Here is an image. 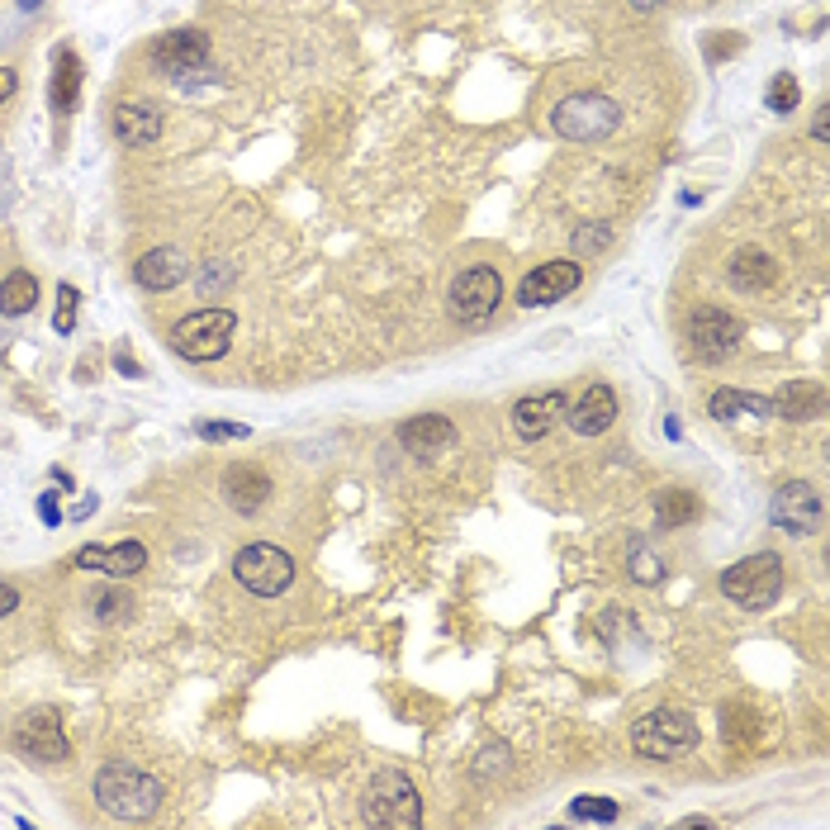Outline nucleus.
Returning <instances> with one entry per match:
<instances>
[{
  "label": "nucleus",
  "mask_w": 830,
  "mask_h": 830,
  "mask_svg": "<svg viewBox=\"0 0 830 830\" xmlns=\"http://www.w3.org/2000/svg\"><path fill=\"white\" fill-rule=\"evenodd\" d=\"M96 802L119 821H148L162 807V783L133 764H104L96 773Z\"/></svg>",
  "instance_id": "1"
},
{
  "label": "nucleus",
  "mask_w": 830,
  "mask_h": 830,
  "mask_svg": "<svg viewBox=\"0 0 830 830\" xmlns=\"http://www.w3.org/2000/svg\"><path fill=\"white\" fill-rule=\"evenodd\" d=\"M631 750L641 754V759H660V764H674V759H683V754L698 750V721L688 717V712H674V708L646 712V717L631 727Z\"/></svg>",
  "instance_id": "2"
},
{
  "label": "nucleus",
  "mask_w": 830,
  "mask_h": 830,
  "mask_svg": "<svg viewBox=\"0 0 830 830\" xmlns=\"http://www.w3.org/2000/svg\"><path fill=\"white\" fill-rule=\"evenodd\" d=\"M233 332H238V313L223 304H209V309L186 313L171 328V351L186 361H219L228 342H233Z\"/></svg>",
  "instance_id": "3"
},
{
  "label": "nucleus",
  "mask_w": 830,
  "mask_h": 830,
  "mask_svg": "<svg viewBox=\"0 0 830 830\" xmlns=\"http://www.w3.org/2000/svg\"><path fill=\"white\" fill-rule=\"evenodd\" d=\"M721 593H727L736 608H746V612L773 608V603H779V593H783V560L773 551L736 560L731 570L721 574Z\"/></svg>",
  "instance_id": "4"
},
{
  "label": "nucleus",
  "mask_w": 830,
  "mask_h": 830,
  "mask_svg": "<svg viewBox=\"0 0 830 830\" xmlns=\"http://www.w3.org/2000/svg\"><path fill=\"white\" fill-rule=\"evenodd\" d=\"M622 123V110H617V100L608 96H564L556 110H551V129L560 138H570V143H603V138Z\"/></svg>",
  "instance_id": "5"
},
{
  "label": "nucleus",
  "mask_w": 830,
  "mask_h": 830,
  "mask_svg": "<svg viewBox=\"0 0 830 830\" xmlns=\"http://www.w3.org/2000/svg\"><path fill=\"white\" fill-rule=\"evenodd\" d=\"M422 821V798L403 773L384 769L366 788V826H390V830H413Z\"/></svg>",
  "instance_id": "6"
},
{
  "label": "nucleus",
  "mask_w": 830,
  "mask_h": 830,
  "mask_svg": "<svg viewBox=\"0 0 830 830\" xmlns=\"http://www.w3.org/2000/svg\"><path fill=\"white\" fill-rule=\"evenodd\" d=\"M233 579L247 593L276 598V593H286L294 584V560L280 551V546H271V541H252V546H242V551H238Z\"/></svg>",
  "instance_id": "7"
},
{
  "label": "nucleus",
  "mask_w": 830,
  "mask_h": 830,
  "mask_svg": "<svg viewBox=\"0 0 830 830\" xmlns=\"http://www.w3.org/2000/svg\"><path fill=\"white\" fill-rule=\"evenodd\" d=\"M447 304H451L456 323H484V318H493V309L503 304V276L493 267H466L451 280Z\"/></svg>",
  "instance_id": "8"
},
{
  "label": "nucleus",
  "mask_w": 830,
  "mask_h": 830,
  "mask_svg": "<svg viewBox=\"0 0 830 830\" xmlns=\"http://www.w3.org/2000/svg\"><path fill=\"white\" fill-rule=\"evenodd\" d=\"M740 338H746L740 318L727 313V309H717V304H702V309H693V318H688V342H693V357L708 361V366L736 357Z\"/></svg>",
  "instance_id": "9"
},
{
  "label": "nucleus",
  "mask_w": 830,
  "mask_h": 830,
  "mask_svg": "<svg viewBox=\"0 0 830 830\" xmlns=\"http://www.w3.org/2000/svg\"><path fill=\"white\" fill-rule=\"evenodd\" d=\"M14 750L33 764H67L72 759V740L62 736V721L52 708H39V712H24L14 721Z\"/></svg>",
  "instance_id": "10"
},
{
  "label": "nucleus",
  "mask_w": 830,
  "mask_h": 830,
  "mask_svg": "<svg viewBox=\"0 0 830 830\" xmlns=\"http://www.w3.org/2000/svg\"><path fill=\"white\" fill-rule=\"evenodd\" d=\"M769 518H773V527H783L788 537H811V532H821V522H826L821 493L811 489L807 480H792V484H783L779 493H773Z\"/></svg>",
  "instance_id": "11"
},
{
  "label": "nucleus",
  "mask_w": 830,
  "mask_h": 830,
  "mask_svg": "<svg viewBox=\"0 0 830 830\" xmlns=\"http://www.w3.org/2000/svg\"><path fill=\"white\" fill-rule=\"evenodd\" d=\"M148 58H152L157 72L190 77V72H200V67L209 62V39H204V29H167L162 39L152 43Z\"/></svg>",
  "instance_id": "12"
},
{
  "label": "nucleus",
  "mask_w": 830,
  "mask_h": 830,
  "mask_svg": "<svg viewBox=\"0 0 830 830\" xmlns=\"http://www.w3.org/2000/svg\"><path fill=\"white\" fill-rule=\"evenodd\" d=\"M579 280H584V271H579L574 261H546V267H537V271L518 286V304H522V309L560 304L564 294L579 290Z\"/></svg>",
  "instance_id": "13"
},
{
  "label": "nucleus",
  "mask_w": 830,
  "mask_h": 830,
  "mask_svg": "<svg viewBox=\"0 0 830 830\" xmlns=\"http://www.w3.org/2000/svg\"><path fill=\"white\" fill-rule=\"evenodd\" d=\"M77 570H100L104 579H133L148 570V546L143 541H119V546H81Z\"/></svg>",
  "instance_id": "14"
},
{
  "label": "nucleus",
  "mask_w": 830,
  "mask_h": 830,
  "mask_svg": "<svg viewBox=\"0 0 830 830\" xmlns=\"http://www.w3.org/2000/svg\"><path fill=\"white\" fill-rule=\"evenodd\" d=\"M564 409H570V399H564L560 390L518 399V403H513V432H518L522 441H541V437L564 418Z\"/></svg>",
  "instance_id": "15"
},
{
  "label": "nucleus",
  "mask_w": 830,
  "mask_h": 830,
  "mask_svg": "<svg viewBox=\"0 0 830 830\" xmlns=\"http://www.w3.org/2000/svg\"><path fill=\"white\" fill-rule=\"evenodd\" d=\"M186 276H190V261L176 252V247H152V252H143V257H138V267H133V280L143 290H152V294L176 290Z\"/></svg>",
  "instance_id": "16"
},
{
  "label": "nucleus",
  "mask_w": 830,
  "mask_h": 830,
  "mask_svg": "<svg viewBox=\"0 0 830 830\" xmlns=\"http://www.w3.org/2000/svg\"><path fill=\"white\" fill-rule=\"evenodd\" d=\"M612 418H617V394L608 390V384H589L584 394H579L574 409H564V422L579 432V437H598V432H608L612 428Z\"/></svg>",
  "instance_id": "17"
},
{
  "label": "nucleus",
  "mask_w": 830,
  "mask_h": 830,
  "mask_svg": "<svg viewBox=\"0 0 830 830\" xmlns=\"http://www.w3.org/2000/svg\"><path fill=\"white\" fill-rule=\"evenodd\" d=\"M223 499H228V508H238V513H257V508H267V499H271V474L257 466H233L223 474Z\"/></svg>",
  "instance_id": "18"
},
{
  "label": "nucleus",
  "mask_w": 830,
  "mask_h": 830,
  "mask_svg": "<svg viewBox=\"0 0 830 830\" xmlns=\"http://www.w3.org/2000/svg\"><path fill=\"white\" fill-rule=\"evenodd\" d=\"M399 441H403V451H409V456H437V451H447L456 441V428L441 413H418V418H409L399 428Z\"/></svg>",
  "instance_id": "19"
},
{
  "label": "nucleus",
  "mask_w": 830,
  "mask_h": 830,
  "mask_svg": "<svg viewBox=\"0 0 830 830\" xmlns=\"http://www.w3.org/2000/svg\"><path fill=\"white\" fill-rule=\"evenodd\" d=\"M114 138L123 148H152L162 138V114L152 104H119L114 110Z\"/></svg>",
  "instance_id": "20"
},
{
  "label": "nucleus",
  "mask_w": 830,
  "mask_h": 830,
  "mask_svg": "<svg viewBox=\"0 0 830 830\" xmlns=\"http://www.w3.org/2000/svg\"><path fill=\"white\" fill-rule=\"evenodd\" d=\"M48 100L58 114H72L81 104V58L72 48H58L52 52V86H48Z\"/></svg>",
  "instance_id": "21"
},
{
  "label": "nucleus",
  "mask_w": 830,
  "mask_h": 830,
  "mask_svg": "<svg viewBox=\"0 0 830 830\" xmlns=\"http://www.w3.org/2000/svg\"><path fill=\"white\" fill-rule=\"evenodd\" d=\"M731 286L736 290H746V294H759V290H769L773 280H779V267H773V257L769 252H759V247H740V252L731 257Z\"/></svg>",
  "instance_id": "22"
},
{
  "label": "nucleus",
  "mask_w": 830,
  "mask_h": 830,
  "mask_svg": "<svg viewBox=\"0 0 830 830\" xmlns=\"http://www.w3.org/2000/svg\"><path fill=\"white\" fill-rule=\"evenodd\" d=\"M33 304H39V276L10 271L6 280H0V313L6 318H24Z\"/></svg>",
  "instance_id": "23"
},
{
  "label": "nucleus",
  "mask_w": 830,
  "mask_h": 830,
  "mask_svg": "<svg viewBox=\"0 0 830 830\" xmlns=\"http://www.w3.org/2000/svg\"><path fill=\"white\" fill-rule=\"evenodd\" d=\"M708 413L736 422V418H764V413H773V403L759 399V394H746V390H717L708 399Z\"/></svg>",
  "instance_id": "24"
},
{
  "label": "nucleus",
  "mask_w": 830,
  "mask_h": 830,
  "mask_svg": "<svg viewBox=\"0 0 830 830\" xmlns=\"http://www.w3.org/2000/svg\"><path fill=\"white\" fill-rule=\"evenodd\" d=\"M769 403H773V413H779V418L807 422V418H817V413H821L826 394L817 390V384H792V390H783L779 399H769Z\"/></svg>",
  "instance_id": "25"
},
{
  "label": "nucleus",
  "mask_w": 830,
  "mask_h": 830,
  "mask_svg": "<svg viewBox=\"0 0 830 830\" xmlns=\"http://www.w3.org/2000/svg\"><path fill=\"white\" fill-rule=\"evenodd\" d=\"M698 518V499L688 489H660L656 493V522L660 527H683Z\"/></svg>",
  "instance_id": "26"
},
{
  "label": "nucleus",
  "mask_w": 830,
  "mask_h": 830,
  "mask_svg": "<svg viewBox=\"0 0 830 830\" xmlns=\"http://www.w3.org/2000/svg\"><path fill=\"white\" fill-rule=\"evenodd\" d=\"M798 100H802V86H798V77H792V72H779V77L769 81L764 104H769L773 114H792V110H798Z\"/></svg>",
  "instance_id": "27"
},
{
  "label": "nucleus",
  "mask_w": 830,
  "mask_h": 830,
  "mask_svg": "<svg viewBox=\"0 0 830 830\" xmlns=\"http://www.w3.org/2000/svg\"><path fill=\"white\" fill-rule=\"evenodd\" d=\"M570 821H589V826H608L617 821V802L612 798H574Z\"/></svg>",
  "instance_id": "28"
},
{
  "label": "nucleus",
  "mask_w": 830,
  "mask_h": 830,
  "mask_svg": "<svg viewBox=\"0 0 830 830\" xmlns=\"http://www.w3.org/2000/svg\"><path fill=\"white\" fill-rule=\"evenodd\" d=\"M77 304H81V294H77L72 286H62V290H58V313H52V328H58L62 338L77 328Z\"/></svg>",
  "instance_id": "29"
},
{
  "label": "nucleus",
  "mask_w": 830,
  "mask_h": 830,
  "mask_svg": "<svg viewBox=\"0 0 830 830\" xmlns=\"http://www.w3.org/2000/svg\"><path fill=\"white\" fill-rule=\"evenodd\" d=\"M133 603H129V593H114V589H104V593H96V617L100 622H114V617H123Z\"/></svg>",
  "instance_id": "30"
},
{
  "label": "nucleus",
  "mask_w": 830,
  "mask_h": 830,
  "mask_svg": "<svg viewBox=\"0 0 830 830\" xmlns=\"http://www.w3.org/2000/svg\"><path fill=\"white\" fill-rule=\"evenodd\" d=\"M204 441H228V437H247V428H242V422H200V428H196Z\"/></svg>",
  "instance_id": "31"
},
{
  "label": "nucleus",
  "mask_w": 830,
  "mask_h": 830,
  "mask_svg": "<svg viewBox=\"0 0 830 830\" xmlns=\"http://www.w3.org/2000/svg\"><path fill=\"white\" fill-rule=\"evenodd\" d=\"M228 280H233V271H228V267H223V261H209V271H204V290H209V294H214L219 286H228Z\"/></svg>",
  "instance_id": "32"
},
{
  "label": "nucleus",
  "mask_w": 830,
  "mask_h": 830,
  "mask_svg": "<svg viewBox=\"0 0 830 830\" xmlns=\"http://www.w3.org/2000/svg\"><path fill=\"white\" fill-rule=\"evenodd\" d=\"M631 564H636V570H631L636 579H660V560L656 556H636Z\"/></svg>",
  "instance_id": "33"
},
{
  "label": "nucleus",
  "mask_w": 830,
  "mask_h": 830,
  "mask_svg": "<svg viewBox=\"0 0 830 830\" xmlns=\"http://www.w3.org/2000/svg\"><path fill=\"white\" fill-rule=\"evenodd\" d=\"M39 518H43L48 527H58V522H62V513H58V499H52V493H39Z\"/></svg>",
  "instance_id": "34"
},
{
  "label": "nucleus",
  "mask_w": 830,
  "mask_h": 830,
  "mask_svg": "<svg viewBox=\"0 0 830 830\" xmlns=\"http://www.w3.org/2000/svg\"><path fill=\"white\" fill-rule=\"evenodd\" d=\"M14 86H20V72H14V67H0V104L14 96Z\"/></svg>",
  "instance_id": "35"
},
{
  "label": "nucleus",
  "mask_w": 830,
  "mask_h": 830,
  "mask_svg": "<svg viewBox=\"0 0 830 830\" xmlns=\"http://www.w3.org/2000/svg\"><path fill=\"white\" fill-rule=\"evenodd\" d=\"M14 608H20V589H14V584H0V617H10Z\"/></svg>",
  "instance_id": "36"
},
{
  "label": "nucleus",
  "mask_w": 830,
  "mask_h": 830,
  "mask_svg": "<svg viewBox=\"0 0 830 830\" xmlns=\"http://www.w3.org/2000/svg\"><path fill=\"white\" fill-rule=\"evenodd\" d=\"M830 110H826V104H821V110H817V119H811V138H817V143H826V138H830V119H826Z\"/></svg>",
  "instance_id": "37"
},
{
  "label": "nucleus",
  "mask_w": 830,
  "mask_h": 830,
  "mask_svg": "<svg viewBox=\"0 0 830 830\" xmlns=\"http://www.w3.org/2000/svg\"><path fill=\"white\" fill-rule=\"evenodd\" d=\"M627 6H631V10H660L664 0H627Z\"/></svg>",
  "instance_id": "38"
},
{
  "label": "nucleus",
  "mask_w": 830,
  "mask_h": 830,
  "mask_svg": "<svg viewBox=\"0 0 830 830\" xmlns=\"http://www.w3.org/2000/svg\"><path fill=\"white\" fill-rule=\"evenodd\" d=\"M43 6V0H20V10H39Z\"/></svg>",
  "instance_id": "39"
}]
</instances>
